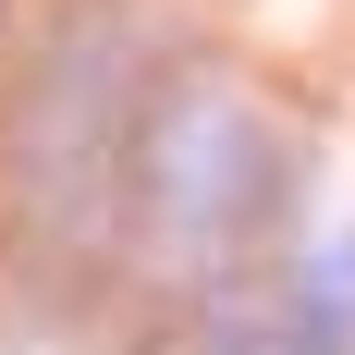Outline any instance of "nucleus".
Returning a JSON list of instances; mask_svg holds the SVG:
<instances>
[{
  "instance_id": "f257e3e1",
  "label": "nucleus",
  "mask_w": 355,
  "mask_h": 355,
  "mask_svg": "<svg viewBox=\"0 0 355 355\" xmlns=\"http://www.w3.org/2000/svg\"><path fill=\"white\" fill-rule=\"evenodd\" d=\"M147 233L184 257V270H245L270 245V220L294 196V147L270 110H245L233 86H196V98L147 110Z\"/></svg>"
},
{
  "instance_id": "f03ea898",
  "label": "nucleus",
  "mask_w": 355,
  "mask_h": 355,
  "mask_svg": "<svg viewBox=\"0 0 355 355\" xmlns=\"http://www.w3.org/2000/svg\"><path fill=\"white\" fill-rule=\"evenodd\" d=\"M270 282H282V306H294L306 331H319L331 355H355V220L306 233V245H294L282 270H270Z\"/></svg>"
}]
</instances>
